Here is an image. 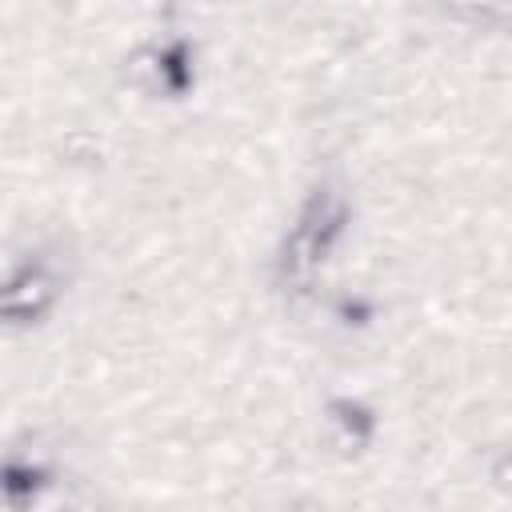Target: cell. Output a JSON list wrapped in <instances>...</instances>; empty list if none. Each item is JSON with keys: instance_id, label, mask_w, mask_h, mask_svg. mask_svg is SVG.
Returning <instances> with one entry per match:
<instances>
[{"instance_id": "obj_1", "label": "cell", "mask_w": 512, "mask_h": 512, "mask_svg": "<svg viewBox=\"0 0 512 512\" xmlns=\"http://www.w3.org/2000/svg\"><path fill=\"white\" fill-rule=\"evenodd\" d=\"M52 300H56V280H52L44 268L28 264V268H20V272L8 280V288H4V316H8V320H32V316H40Z\"/></svg>"}]
</instances>
